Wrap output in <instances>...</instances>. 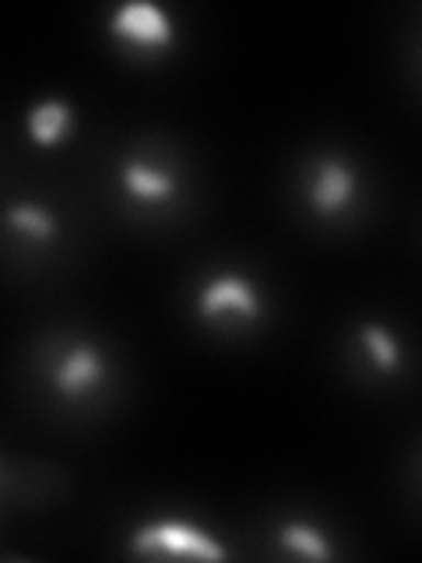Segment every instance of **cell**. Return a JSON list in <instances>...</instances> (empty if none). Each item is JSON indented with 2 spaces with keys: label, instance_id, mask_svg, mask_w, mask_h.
Returning a JSON list of instances; mask_svg holds the SVG:
<instances>
[{
  "label": "cell",
  "instance_id": "obj_1",
  "mask_svg": "<svg viewBox=\"0 0 422 563\" xmlns=\"http://www.w3.org/2000/svg\"><path fill=\"white\" fill-rule=\"evenodd\" d=\"M268 313V296H264L260 282L246 272L222 268L208 275L193 289V317L204 328L219 331H243L257 328Z\"/></svg>",
  "mask_w": 422,
  "mask_h": 563
},
{
  "label": "cell",
  "instance_id": "obj_2",
  "mask_svg": "<svg viewBox=\"0 0 422 563\" xmlns=\"http://www.w3.org/2000/svg\"><path fill=\"white\" fill-rule=\"evenodd\" d=\"M127 545L134 556H155V560H198V563L229 560V545L211 536L204 525H193L187 518H155L137 525Z\"/></svg>",
  "mask_w": 422,
  "mask_h": 563
},
{
  "label": "cell",
  "instance_id": "obj_3",
  "mask_svg": "<svg viewBox=\"0 0 422 563\" xmlns=\"http://www.w3.org/2000/svg\"><path fill=\"white\" fill-rule=\"evenodd\" d=\"M106 32L134 57H163L180 40L176 18L155 0H123L106 18Z\"/></svg>",
  "mask_w": 422,
  "mask_h": 563
},
{
  "label": "cell",
  "instance_id": "obj_4",
  "mask_svg": "<svg viewBox=\"0 0 422 563\" xmlns=\"http://www.w3.org/2000/svg\"><path fill=\"white\" fill-rule=\"evenodd\" d=\"M106 380H110V356H106V349L96 339L64 342L46 366V384L53 398L70 405L102 391Z\"/></svg>",
  "mask_w": 422,
  "mask_h": 563
},
{
  "label": "cell",
  "instance_id": "obj_5",
  "mask_svg": "<svg viewBox=\"0 0 422 563\" xmlns=\"http://www.w3.org/2000/svg\"><path fill=\"white\" fill-rule=\"evenodd\" d=\"M359 190H363L359 169L352 166L345 155L324 152V155H316L313 163L307 166L303 201H307L313 219H324V222L342 219L345 211L356 208Z\"/></svg>",
  "mask_w": 422,
  "mask_h": 563
},
{
  "label": "cell",
  "instance_id": "obj_6",
  "mask_svg": "<svg viewBox=\"0 0 422 563\" xmlns=\"http://www.w3.org/2000/svg\"><path fill=\"white\" fill-rule=\"evenodd\" d=\"M116 184L123 190V198L137 205L141 211H163L169 205L180 201L184 180L173 166L158 163L152 155H127L116 166Z\"/></svg>",
  "mask_w": 422,
  "mask_h": 563
},
{
  "label": "cell",
  "instance_id": "obj_7",
  "mask_svg": "<svg viewBox=\"0 0 422 563\" xmlns=\"http://www.w3.org/2000/svg\"><path fill=\"white\" fill-rule=\"evenodd\" d=\"M70 134H75V106L60 96L35 102L25 113V137L32 148H40V152L64 148Z\"/></svg>",
  "mask_w": 422,
  "mask_h": 563
},
{
  "label": "cell",
  "instance_id": "obj_8",
  "mask_svg": "<svg viewBox=\"0 0 422 563\" xmlns=\"http://www.w3.org/2000/svg\"><path fill=\"white\" fill-rule=\"evenodd\" d=\"M0 225H4V233H11L14 240H22L29 246H49L64 233L57 211L40 201H11L4 208V216H0Z\"/></svg>",
  "mask_w": 422,
  "mask_h": 563
},
{
  "label": "cell",
  "instance_id": "obj_9",
  "mask_svg": "<svg viewBox=\"0 0 422 563\" xmlns=\"http://www.w3.org/2000/svg\"><path fill=\"white\" fill-rule=\"evenodd\" d=\"M356 342L363 349L366 363L374 366V374L380 377H395L404 369V349H401V339L398 334L380 324V321H363L356 328Z\"/></svg>",
  "mask_w": 422,
  "mask_h": 563
},
{
  "label": "cell",
  "instance_id": "obj_10",
  "mask_svg": "<svg viewBox=\"0 0 422 563\" xmlns=\"http://www.w3.org/2000/svg\"><path fill=\"white\" fill-rule=\"evenodd\" d=\"M275 542H278V550H286L289 556L310 560V563H327V560H334V545L324 536V528L307 521V518L281 521L278 532H275Z\"/></svg>",
  "mask_w": 422,
  "mask_h": 563
}]
</instances>
